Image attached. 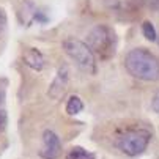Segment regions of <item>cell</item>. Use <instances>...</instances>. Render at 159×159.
Here are the masks:
<instances>
[{
  "mask_svg": "<svg viewBox=\"0 0 159 159\" xmlns=\"http://www.w3.org/2000/svg\"><path fill=\"white\" fill-rule=\"evenodd\" d=\"M126 71L139 80H159V58L145 48H135L125 57Z\"/></svg>",
  "mask_w": 159,
  "mask_h": 159,
  "instance_id": "1",
  "label": "cell"
},
{
  "mask_svg": "<svg viewBox=\"0 0 159 159\" xmlns=\"http://www.w3.org/2000/svg\"><path fill=\"white\" fill-rule=\"evenodd\" d=\"M87 44L93 54L101 57V60H107L115 54L117 33L107 24L95 25L87 35Z\"/></svg>",
  "mask_w": 159,
  "mask_h": 159,
  "instance_id": "2",
  "label": "cell"
},
{
  "mask_svg": "<svg viewBox=\"0 0 159 159\" xmlns=\"http://www.w3.org/2000/svg\"><path fill=\"white\" fill-rule=\"evenodd\" d=\"M65 54L70 57L80 71L87 74H96V58L93 51L88 48V44L77 39V38H66L61 44Z\"/></svg>",
  "mask_w": 159,
  "mask_h": 159,
  "instance_id": "3",
  "label": "cell"
},
{
  "mask_svg": "<svg viewBox=\"0 0 159 159\" xmlns=\"http://www.w3.org/2000/svg\"><path fill=\"white\" fill-rule=\"evenodd\" d=\"M151 140V134L147 129H131L120 135L117 140V147L126 156L135 157L142 154Z\"/></svg>",
  "mask_w": 159,
  "mask_h": 159,
  "instance_id": "4",
  "label": "cell"
},
{
  "mask_svg": "<svg viewBox=\"0 0 159 159\" xmlns=\"http://www.w3.org/2000/svg\"><path fill=\"white\" fill-rule=\"evenodd\" d=\"M61 154V142L60 137L51 129H46L43 132V148L39 151V156L43 159H57Z\"/></svg>",
  "mask_w": 159,
  "mask_h": 159,
  "instance_id": "5",
  "label": "cell"
},
{
  "mask_svg": "<svg viewBox=\"0 0 159 159\" xmlns=\"http://www.w3.org/2000/svg\"><path fill=\"white\" fill-rule=\"evenodd\" d=\"M68 82H70V71H68V68L66 66H61L60 70L57 71V76L54 77L51 87H49V98L52 99H58L63 93H65V90L68 87Z\"/></svg>",
  "mask_w": 159,
  "mask_h": 159,
  "instance_id": "6",
  "label": "cell"
},
{
  "mask_svg": "<svg viewBox=\"0 0 159 159\" xmlns=\"http://www.w3.org/2000/svg\"><path fill=\"white\" fill-rule=\"evenodd\" d=\"M24 61L27 66H30L32 70L35 71H41L44 68V63H46V60H44L43 54L38 51V49H29L25 54H24Z\"/></svg>",
  "mask_w": 159,
  "mask_h": 159,
  "instance_id": "7",
  "label": "cell"
},
{
  "mask_svg": "<svg viewBox=\"0 0 159 159\" xmlns=\"http://www.w3.org/2000/svg\"><path fill=\"white\" fill-rule=\"evenodd\" d=\"M65 159H96V156L92 151H88L82 147H74L68 151Z\"/></svg>",
  "mask_w": 159,
  "mask_h": 159,
  "instance_id": "8",
  "label": "cell"
},
{
  "mask_svg": "<svg viewBox=\"0 0 159 159\" xmlns=\"http://www.w3.org/2000/svg\"><path fill=\"white\" fill-rule=\"evenodd\" d=\"M84 110V102L79 96H71L66 101V113L68 115H77Z\"/></svg>",
  "mask_w": 159,
  "mask_h": 159,
  "instance_id": "9",
  "label": "cell"
},
{
  "mask_svg": "<svg viewBox=\"0 0 159 159\" xmlns=\"http://www.w3.org/2000/svg\"><path fill=\"white\" fill-rule=\"evenodd\" d=\"M142 33H143V36L148 41H156V38H157V33L154 30V25L151 24L150 20H145L143 24H142Z\"/></svg>",
  "mask_w": 159,
  "mask_h": 159,
  "instance_id": "10",
  "label": "cell"
},
{
  "mask_svg": "<svg viewBox=\"0 0 159 159\" xmlns=\"http://www.w3.org/2000/svg\"><path fill=\"white\" fill-rule=\"evenodd\" d=\"M5 27H7V14L2 8H0V35L5 30Z\"/></svg>",
  "mask_w": 159,
  "mask_h": 159,
  "instance_id": "11",
  "label": "cell"
},
{
  "mask_svg": "<svg viewBox=\"0 0 159 159\" xmlns=\"http://www.w3.org/2000/svg\"><path fill=\"white\" fill-rule=\"evenodd\" d=\"M151 109L156 113H159V92H156L154 96H153V99H151Z\"/></svg>",
  "mask_w": 159,
  "mask_h": 159,
  "instance_id": "12",
  "label": "cell"
},
{
  "mask_svg": "<svg viewBox=\"0 0 159 159\" xmlns=\"http://www.w3.org/2000/svg\"><path fill=\"white\" fill-rule=\"evenodd\" d=\"M5 123H7V115H5V112H3V110H0V131L3 129Z\"/></svg>",
  "mask_w": 159,
  "mask_h": 159,
  "instance_id": "13",
  "label": "cell"
},
{
  "mask_svg": "<svg viewBox=\"0 0 159 159\" xmlns=\"http://www.w3.org/2000/svg\"><path fill=\"white\" fill-rule=\"evenodd\" d=\"M0 102H2V93H0Z\"/></svg>",
  "mask_w": 159,
  "mask_h": 159,
  "instance_id": "14",
  "label": "cell"
}]
</instances>
